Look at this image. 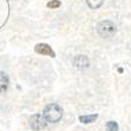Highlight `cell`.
Here are the masks:
<instances>
[{"mask_svg":"<svg viewBox=\"0 0 131 131\" xmlns=\"http://www.w3.org/2000/svg\"><path fill=\"white\" fill-rule=\"evenodd\" d=\"M43 117L47 123H57L63 117V109L57 104H49L44 109Z\"/></svg>","mask_w":131,"mask_h":131,"instance_id":"1","label":"cell"},{"mask_svg":"<svg viewBox=\"0 0 131 131\" xmlns=\"http://www.w3.org/2000/svg\"><path fill=\"white\" fill-rule=\"evenodd\" d=\"M97 32L102 38H111L116 34L117 26L110 20H104L97 25Z\"/></svg>","mask_w":131,"mask_h":131,"instance_id":"2","label":"cell"},{"mask_svg":"<svg viewBox=\"0 0 131 131\" xmlns=\"http://www.w3.org/2000/svg\"><path fill=\"white\" fill-rule=\"evenodd\" d=\"M30 125L34 131H40V130H43L44 128H46L47 122L44 119L43 116H40V115H34V116H32L30 118Z\"/></svg>","mask_w":131,"mask_h":131,"instance_id":"3","label":"cell"},{"mask_svg":"<svg viewBox=\"0 0 131 131\" xmlns=\"http://www.w3.org/2000/svg\"><path fill=\"white\" fill-rule=\"evenodd\" d=\"M36 52L40 53L44 56H50V57H56V53L53 52V50L46 44H38L36 46Z\"/></svg>","mask_w":131,"mask_h":131,"instance_id":"4","label":"cell"},{"mask_svg":"<svg viewBox=\"0 0 131 131\" xmlns=\"http://www.w3.org/2000/svg\"><path fill=\"white\" fill-rule=\"evenodd\" d=\"M89 65H90V61L85 56H78L74 58V66L79 70H85L89 67Z\"/></svg>","mask_w":131,"mask_h":131,"instance_id":"5","label":"cell"},{"mask_svg":"<svg viewBox=\"0 0 131 131\" xmlns=\"http://www.w3.org/2000/svg\"><path fill=\"white\" fill-rule=\"evenodd\" d=\"M7 86H8V77L6 73L0 71V92L6 91Z\"/></svg>","mask_w":131,"mask_h":131,"instance_id":"6","label":"cell"},{"mask_svg":"<svg viewBox=\"0 0 131 131\" xmlns=\"http://www.w3.org/2000/svg\"><path fill=\"white\" fill-rule=\"evenodd\" d=\"M98 118V115H91V116H80L79 121L83 123V124H88V123H93L96 119Z\"/></svg>","mask_w":131,"mask_h":131,"instance_id":"7","label":"cell"},{"mask_svg":"<svg viewBox=\"0 0 131 131\" xmlns=\"http://www.w3.org/2000/svg\"><path fill=\"white\" fill-rule=\"evenodd\" d=\"M103 1L104 0H86L89 7L92 9H96V8H99V7L103 5Z\"/></svg>","mask_w":131,"mask_h":131,"instance_id":"8","label":"cell"},{"mask_svg":"<svg viewBox=\"0 0 131 131\" xmlns=\"http://www.w3.org/2000/svg\"><path fill=\"white\" fill-rule=\"evenodd\" d=\"M106 129H107V131H118L119 126H118V124H117V122L110 121V122L106 123Z\"/></svg>","mask_w":131,"mask_h":131,"instance_id":"9","label":"cell"},{"mask_svg":"<svg viewBox=\"0 0 131 131\" xmlns=\"http://www.w3.org/2000/svg\"><path fill=\"white\" fill-rule=\"evenodd\" d=\"M47 6H49L50 8H58V7L60 6V3H59L58 0H53V1H50V3L47 4Z\"/></svg>","mask_w":131,"mask_h":131,"instance_id":"10","label":"cell"}]
</instances>
